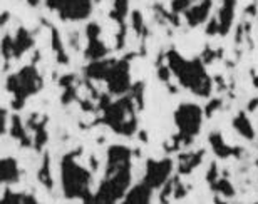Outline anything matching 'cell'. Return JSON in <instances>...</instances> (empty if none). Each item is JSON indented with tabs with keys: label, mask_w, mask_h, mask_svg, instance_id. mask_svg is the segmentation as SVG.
<instances>
[{
	"label": "cell",
	"mask_w": 258,
	"mask_h": 204,
	"mask_svg": "<svg viewBox=\"0 0 258 204\" xmlns=\"http://www.w3.org/2000/svg\"><path fill=\"white\" fill-rule=\"evenodd\" d=\"M97 35H99V27H97L96 24H91L89 27H87V39H89V47H87L86 55L89 59H92V60H99V59H102V55L106 54L104 44L99 42Z\"/></svg>",
	"instance_id": "4"
},
{
	"label": "cell",
	"mask_w": 258,
	"mask_h": 204,
	"mask_svg": "<svg viewBox=\"0 0 258 204\" xmlns=\"http://www.w3.org/2000/svg\"><path fill=\"white\" fill-rule=\"evenodd\" d=\"M49 161H47V157H45V161H44V166H42V171H40V174H39V177H40V181L44 182L45 186L47 187H52V179H50V174H49Z\"/></svg>",
	"instance_id": "9"
},
{
	"label": "cell",
	"mask_w": 258,
	"mask_h": 204,
	"mask_svg": "<svg viewBox=\"0 0 258 204\" xmlns=\"http://www.w3.org/2000/svg\"><path fill=\"white\" fill-rule=\"evenodd\" d=\"M42 87V79L37 72V69L34 65H27L20 72H17L7 80V89L14 94V107L20 109L24 106V102L30 95L39 92Z\"/></svg>",
	"instance_id": "2"
},
{
	"label": "cell",
	"mask_w": 258,
	"mask_h": 204,
	"mask_svg": "<svg viewBox=\"0 0 258 204\" xmlns=\"http://www.w3.org/2000/svg\"><path fill=\"white\" fill-rule=\"evenodd\" d=\"M2 201H9V202H35L34 197H29L27 194H20V192H5Z\"/></svg>",
	"instance_id": "8"
},
{
	"label": "cell",
	"mask_w": 258,
	"mask_h": 204,
	"mask_svg": "<svg viewBox=\"0 0 258 204\" xmlns=\"http://www.w3.org/2000/svg\"><path fill=\"white\" fill-rule=\"evenodd\" d=\"M5 129H7V112L0 109V136L4 134Z\"/></svg>",
	"instance_id": "10"
},
{
	"label": "cell",
	"mask_w": 258,
	"mask_h": 204,
	"mask_svg": "<svg viewBox=\"0 0 258 204\" xmlns=\"http://www.w3.org/2000/svg\"><path fill=\"white\" fill-rule=\"evenodd\" d=\"M91 174L84 167L77 166L74 154H69L62 161V186L67 197H81L84 201L91 199L89 192Z\"/></svg>",
	"instance_id": "1"
},
{
	"label": "cell",
	"mask_w": 258,
	"mask_h": 204,
	"mask_svg": "<svg viewBox=\"0 0 258 204\" xmlns=\"http://www.w3.org/2000/svg\"><path fill=\"white\" fill-rule=\"evenodd\" d=\"M64 20H82L91 15V0H45Z\"/></svg>",
	"instance_id": "3"
},
{
	"label": "cell",
	"mask_w": 258,
	"mask_h": 204,
	"mask_svg": "<svg viewBox=\"0 0 258 204\" xmlns=\"http://www.w3.org/2000/svg\"><path fill=\"white\" fill-rule=\"evenodd\" d=\"M37 2H39V0H29V4H30V5H35Z\"/></svg>",
	"instance_id": "11"
},
{
	"label": "cell",
	"mask_w": 258,
	"mask_h": 204,
	"mask_svg": "<svg viewBox=\"0 0 258 204\" xmlns=\"http://www.w3.org/2000/svg\"><path fill=\"white\" fill-rule=\"evenodd\" d=\"M12 122H14V124H12V131H10V132H12V136H14V137H17V139H19L20 142H24L25 146H29V144H30V142H29V137L25 136V132H24V129H22V124H20V119H19L17 116H14Z\"/></svg>",
	"instance_id": "7"
},
{
	"label": "cell",
	"mask_w": 258,
	"mask_h": 204,
	"mask_svg": "<svg viewBox=\"0 0 258 204\" xmlns=\"http://www.w3.org/2000/svg\"><path fill=\"white\" fill-rule=\"evenodd\" d=\"M34 39L30 37V34L25 29H20L17 37L12 39V55L14 57H20L29 47H32Z\"/></svg>",
	"instance_id": "6"
},
{
	"label": "cell",
	"mask_w": 258,
	"mask_h": 204,
	"mask_svg": "<svg viewBox=\"0 0 258 204\" xmlns=\"http://www.w3.org/2000/svg\"><path fill=\"white\" fill-rule=\"evenodd\" d=\"M19 176H20V172H19L17 161L12 159V157L0 159V184H4V182L12 184V182L19 179Z\"/></svg>",
	"instance_id": "5"
}]
</instances>
